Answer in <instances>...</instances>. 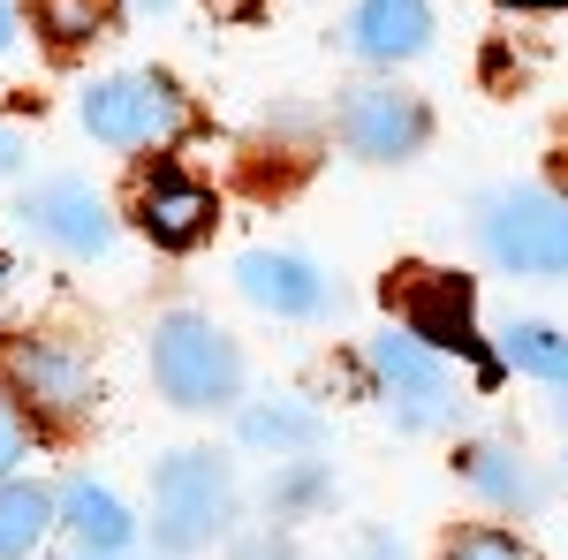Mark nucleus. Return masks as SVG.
<instances>
[{"instance_id": "nucleus-16", "label": "nucleus", "mask_w": 568, "mask_h": 560, "mask_svg": "<svg viewBox=\"0 0 568 560\" xmlns=\"http://www.w3.org/2000/svg\"><path fill=\"white\" fill-rule=\"evenodd\" d=\"M53 530V492L23 485V477H0V560H23Z\"/></svg>"}, {"instance_id": "nucleus-30", "label": "nucleus", "mask_w": 568, "mask_h": 560, "mask_svg": "<svg viewBox=\"0 0 568 560\" xmlns=\"http://www.w3.org/2000/svg\"><path fill=\"white\" fill-rule=\"evenodd\" d=\"M561 417H568V387H561Z\"/></svg>"}, {"instance_id": "nucleus-21", "label": "nucleus", "mask_w": 568, "mask_h": 560, "mask_svg": "<svg viewBox=\"0 0 568 560\" xmlns=\"http://www.w3.org/2000/svg\"><path fill=\"white\" fill-rule=\"evenodd\" d=\"M235 560H296V546H288V538H251Z\"/></svg>"}, {"instance_id": "nucleus-10", "label": "nucleus", "mask_w": 568, "mask_h": 560, "mask_svg": "<svg viewBox=\"0 0 568 560\" xmlns=\"http://www.w3.org/2000/svg\"><path fill=\"white\" fill-rule=\"evenodd\" d=\"M235 288L258 310H273V318H318L326 296H334V281L311 258H296V251H243L235 258Z\"/></svg>"}, {"instance_id": "nucleus-17", "label": "nucleus", "mask_w": 568, "mask_h": 560, "mask_svg": "<svg viewBox=\"0 0 568 560\" xmlns=\"http://www.w3.org/2000/svg\"><path fill=\"white\" fill-rule=\"evenodd\" d=\"M500 356L530 371V379H546V387H568V334L554 326H538V318H516L508 334H500Z\"/></svg>"}, {"instance_id": "nucleus-1", "label": "nucleus", "mask_w": 568, "mask_h": 560, "mask_svg": "<svg viewBox=\"0 0 568 560\" xmlns=\"http://www.w3.org/2000/svg\"><path fill=\"white\" fill-rule=\"evenodd\" d=\"M152 379H160V394H168L175 409L205 417V409H227V401L243 394V348L227 342L213 318L168 310V318L152 326Z\"/></svg>"}, {"instance_id": "nucleus-23", "label": "nucleus", "mask_w": 568, "mask_h": 560, "mask_svg": "<svg viewBox=\"0 0 568 560\" xmlns=\"http://www.w3.org/2000/svg\"><path fill=\"white\" fill-rule=\"evenodd\" d=\"M16 160H23V136H16V130H0V182L16 174Z\"/></svg>"}, {"instance_id": "nucleus-2", "label": "nucleus", "mask_w": 568, "mask_h": 560, "mask_svg": "<svg viewBox=\"0 0 568 560\" xmlns=\"http://www.w3.org/2000/svg\"><path fill=\"white\" fill-rule=\"evenodd\" d=\"M152 508H160V522H152L160 546H168V553H197V546H213L220 530L235 522V477H227L220 455L182 447V455H168L160 477H152Z\"/></svg>"}, {"instance_id": "nucleus-26", "label": "nucleus", "mask_w": 568, "mask_h": 560, "mask_svg": "<svg viewBox=\"0 0 568 560\" xmlns=\"http://www.w3.org/2000/svg\"><path fill=\"white\" fill-rule=\"evenodd\" d=\"M136 8H152V16H168V8H175V0H136Z\"/></svg>"}, {"instance_id": "nucleus-7", "label": "nucleus", "mask_w": 568, "mask_h": 560, "mask_svg": "<svg viewBox=\"0 0 568 560\" xmlns=\"http://www.w3.org/2000/svg\"><path fill=\"white\" fill-rule=\"evenodd\" d=\"M372 364H379V387H387V409L402 431H439L455 425V379L439 371V356L425 342H409L402 326H387L372 342Z\"/></svg>"}, {"instance_id": "nucleus-25", "label": "nucleus", "mask_w": 568, "mask_h": 560, "mask_svg": "<svg viewBox=\"0 0 568 560\" xmlns=\"http://www.w3.org/2000/svg\"><path fill=\"white\" fill-rule=\"evenodd\" d=\"M8 39H16V16H8V0H0V53H8Z\"/></svg>"}, {"instance_id": "nucleus-13", "label": "nucleus", "mask_w": 568, "mask_h": 560, "mask_svg": "<svg viewBox=\"0 0 568 560\" xmlns=\"http://www.w3.org/2000/svg\"><path fill=\"white\" fill-rule=\"evenodd\" d=\"M455 470H463V485H470V492H485L493 508H524V516H530V508L546 500L538 470H530L508 439H470V447L455 455Z\"/></svg>"}, {"instance_id": "nucleus-8", "label": "nucleus", "mask_w": 568, "mask_h": 560, "mask_svg": "<svg viewBox=\"0 0 568 560\" xmlns=\"http://www.w3.org/2000/svg\"><path fill=\"white\" fill-rule=\"evenodd\" d=\"M425 136H433V114H425V99L417 91H394V84H364L349 91V106H342V144H349L356 160H409V152H425Z\"/></svg>"}, {"instance_id": "nucleus-5", "label": "nucleus", "mask_w": 568, "mask_h": 560, "mask_svg": "<svg viewBox=\"0 0 568 560\" xmlns=\"http://www.w3.org/2000/svg\"><path fill=\"white\" fill-rule=\"evenodd\" d=\"M0 379L16 387V401H31L39 417L69 425L99 401V364H91L84 342H61V334H39V342L0 348Z\"/></svg>"}, {"instance_id": "nucleus-24", "label": "nucleus", "mask_w": 568, "mask_h": 560, "mask_svg": "<svg viewBox=\"0 0 568 560\" xmlns=\"http://www.w3.org/2000/svg\"><path fill=\"white\" fill-rule=\"evenodd\" d=\"M213 16H227V23H243V16H258V0H205Z\"/></svg>"}, {"instance_id": "nucleus-11", "label": "nucleus", "mask_w": 568, "mask_h": 560, "mask_svg": "<svg viewBox=\"0 0 568 560\" xmlns=\"http://www.w3.org/2000/svg\"><path fill=\"white\" fill-rule=\"evenodd\" d=\"M136 227H144L160 251H190V243L213 227V197L182 167H152V182L136 190Z\"/></svg>"}, {"instance_id": "nucleus-22", "label": "nucleus", "mask_w": 568, "mask_h": 560, "mask_svg": "<svg viewBox=\"0 0 568 560\" xmlns=\"http://www.w3.org/2000/svg\"><path fill=\"white\" fill-rule=\"evenodd\" d=\"M318 492H326L318 477H288V485H281V508H304V500H318Z\"/></svg>"}, {"instance_id": "nucleus-4", "label": "nucleus", "mask_w": 568, "mask_h": 560, "mask_svg": "<svg viewBox=\"0 0 568 560\" xmlns=\"http://www.w3.org/2000/svg\"><path fill=\"white\" fill-rule=\"evenodd\" d=\"M387 303L402 310V334L409 342H425L433 356H470L485 379H493V356L478 348V296H470V281L463 273H425V265H409V273H394L387 281Z\"/></svg>"}, {"instance_id": "nucleus-3", "label": "nucleus", "mask_w": 568, "mask_h": 560, "mask_svg": "<svg viewBox=\"0 0 568 560\" xmlns=\"http://www.w3.org/2000/svg\"><path fill=\"white\" fill-rule=\"evenodd\" d=\"M478 243L508 273H568V197H554V190H500V197H485Z\"/></svg>"}, {"instance_id": "nucleus-14", "label": "nucleus", "mask_w": 568, "mask_h": 560, "mask_svg": "<svg viewBox=\"0 0 568 560\" xmlns=\"http://www.w3.org/2000/svg\"><path fill=\"white\" fill-rule=\"evenodd\" d=\"M53 516L69 522V530L84 538L91 553H122V546L136 538V516L122 508V500H114V492H106V485H91V477H69V485H61Z\"/></svg>"}, {"instance_id": "nucleus-20", "label": "nucleus", "mask_w": 568, "mask_h": 560, "mask_svg": "<svg viewBox=\"0 0 568 560\" xmlns=\"http://www.w3.org/2000/svg\"><path fill=\"white\" fill-rule=\"evenodd\" d=\"M16 462H23V417H16V401L0 394V477H16Z\"/></svg>"}, {"instance_id": "nucleus-15", "label": "nucleus", "mask_w": 568, "mask_h": 560, "mask_svg": "<svg viewBox=\"0 0 568 560\" xmlns=\"http://www.w3.org/2000/svg\"><path fill=\"white\" fill-rule=\"evenodd\" d=\"M318 439H326V417L304 409V401H258V409H243V447H258V455H318Z\"/></svg>"}, {"instance_id": "nucleus-12", "label": "nucleus", "mask_w": 568, "mask_h": 560, "mask_svg": "<svg viewBox=\"0 0 568 560\" xmlns=\"http://www.w3.org/2000/svg\"><path fill=\"white\" fill-rule=\"evenodd\" d=\"M433 45V8L425 0H356L349 16V53L356 61H417Z\"/></svg>"}, {"instance_id": "nucleus-29", "label": "nucleus", "mask_w": 568, "mask_h": 560, "mask_svg": "<svg viewBox=\"0 0 568 560\" xmlns=\"http://www.w3.org/2000/svg\"><path fill=\"white\" fill-rule=\"evenodd\" d=\"M84 560H122V553H84Z\"/></svg>"}, {"instance_id": "nucleus-18", "label": "nucleus", "mask_w": 568, "mask_h": 560, "mask_svg": "<svg viewBox=\"0 0 568 560\" xmlns=\"http://www.w3.org/2000/svg\"><path fill=\"white\" fill-rule=\"evenodd\" d=\"M31 23L53 45H91L114 23V0H31Z\"/></svg>"}, {"instance_id": "nucleus-19", "label": "nucleus", "mask_w": 568, "mask_h": 560, "mask_svg": "<svg viewBox=\"0 0 568 560\" xmlns=\"http://www.w3.org/2000/svg\"><path fill=\"white\" fill-rule=\"evenodd\" d=\"M447 560H538V553L516 546L508 530H455L447 538Z\"/></svg>"}, {"instance_id": "nucleus-9", "label": "nucleus", "mask_w": 568, "mask_h": 560, "mask_svg": "<svg viewBox=\"0 0 568 560\" xmlns=\"http://www.w3.org/2000/svg\"><path fill=\"white\" fill-rule=\"evenodd\" d=\"M23 220L39 227L53 251H77V258H99V251L114 243V220H106V205H99V190L77 182V174L39 182V190L23 197Z\"/></svg>"}, {"instance_id": "nucleus-28", "label": "nucleus", "mask_w": 568, "mask_h": 560, "mask_svg": "<svg viewBox=\"0 0 568 560\" xmlns=\"http://www.w3.org/2000/svg\"><path fill=\"white\" fill-rule=\"evenodd\" d=\"M8 273H16V265H8V258H0V296H8Z\"/></svg>"}, {"instance_id": "nucleus-27", "label": "nucleus", "mask_w": 568, "mask_h": 560, "mask_svg": "<svg viewBox=\"0 0 568 560\" xmlns=\"http://www.w3.org/2000/svg\"><path fill=\"white\" fill-rule=\"evenodd\" d=\"M508 8H561V0H508Z\"/></svg>"}, {"instance_id": "nucleus-6", "label": "nucleus", "mask_w": 568, "mask_h": 560, "mask_svg": "<svg viewBox=\"0 0 568 560\" xmlns=\"http://www.w3.org/2000/svg\"><path fill=\"white\" fill-rule=\"evenodd\" d=\"M190 122L182 91L168 77H106L84 91V130L114 152H144V144H168Z\"/></svg>"}, {"instance_id": "nucleus-31", "label": "nucleus", "mask_w": 568, "mask_h": 560, "mask_svg": "<svg viewBox=\"0 0 568 560\" xmlns=\"http://www.w3.org/2000/svg\"><path fill=\"white\" fill-rule=\"evenodd\" d=\"M379 560H394V553H379Z\"/></svg>"}]
</instances>
